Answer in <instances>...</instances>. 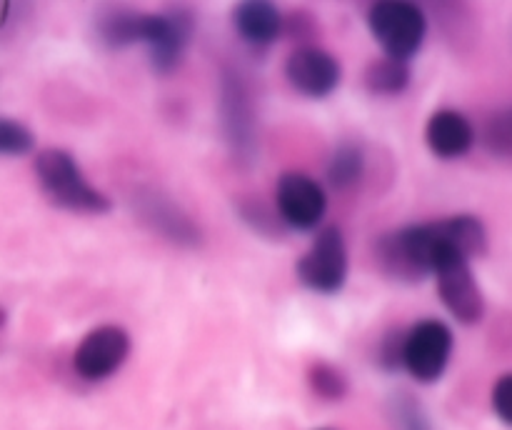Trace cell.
Returning <instances> with one entry per match:
<instances>
[{
    "mask_svg": "<svg viewBox=\"0 0 512 430\" xmlns=\"http://www.w3.org/2000/svg\"><path fill=\"white\" fill-rule=\"evenodd\" d=\"M128 205L138 223L163 238L165 243L175 245V248H200L203 245V230L168 190L150 183H138L130 193Z\"/></svg>",
    "mask_w": 512,
    "mask_h": 430,
    "instance_id": "cell-3",
    "label": "cell"
},
{
    "mask_svg": "<svg viewBox=\"0 0 512 430\" xmlns=\"http://www.w3.org/2000/svg\"><path fill=\"white\" fill-rule=\"evenodd\" d=\"M318 430H330V428H318Z\"/></svg>",
    "mask_w": 512,
    "mask_h": 430,
    "instance_id": "cell-25",
    "label": "cell"
},
{
    "mask_svg": "<svg viewBox=\"0 0 512 430\" xmlns=\"http://www.w3.org/2000/svg\"><path fill=\"white\" fill-rule=\"evenodd\" d=\"M480 143L493 158L512 160V103L495 108L480 125Z\"/></svg>",
    "mask_w": 512,
    "mask_h": 430,
    "instance_id": "cell-18",
    "label": "cell"
},
{
    "mask_svg": "<svg viewBox=\"0 0 512 430\" xmlns=\"http://www.w3.org/2000/svg\"><path fill=\"white\" fill-rule=\"evenodd\" d=\"M435 285L448 313L458 323L475 325L485 315V295L468 258L458 253L445 255L435 268Z\"/></svg>",
    "mask_w": 512,
    "mask_h": 430,
    "instance_id": "cell-8",
    "label": "cell"
},
{
    "mask_svg": "<svg viewBox=\"0 0 512 430\" xmlns=\"http://www.w3.org/2000/svg\"><path fill=\"white\" fill-rule=\"evenodd\" d=\"M285 78L295 93L320 100L335 93V88L343 80V68H340V60L320 45H305V48H295L288 55Z\"/></svg>",
    "mask_w": 512,
    "mask_h": 430,
    "instance_id": "cell-11",
    "label": "cell"
},
{
    "mask_svg": "<svg viewBox=\"0 0 512 430\" xmlns=\"http://www.w3.org/2000/svg\"><path fill=\"white\" fill-rule=\"evenodd\" d=\"M453 348L455 335L448 323L438 318L418 320L405 338V370L418 383H435L448 370Z\"/></svg>",
    "mask_w": 512,
    "mask_h": 430,
    "instance_id": "cell-7",
    "label": "cell"
},
{
    "mask_svg": "<svg viewBox=\"0 0 512 430\" xmlns=\"http://www.w3.org/2000/svg\"><path fill=\"white\" fill-rule=\"evenodd\" d=\"M490 403H493L495 415L512 428V373L500 375V378L495 380L493 393H490Z\"/></svg>",
    "mask_w": 512,
    "mask_h": 430,
    "instance_id": "cell-24",
    "label": "cell"
},
{
    "mask_svg": "<svg viewBox=\"0 0 512 430\" xmlns=\"http://www.w3.org/2000/svg\"><path fill=\"white\" fill-rule=\"evenodd\" d=\"M410 80H413V70H410L408 60L390 58V55L370 60L363 73L365 90L378 98H393V95L405 93Z\"/></svg>",
    "mask_w": 512,
    "mask_h": 430,
    "instance_id": "cell-16",
    "label": "cell"
},
{
    "mask_svg": "<svg viewBox=\"0 0 512 430\" xmlns=\"http://www.w3.org/2000/svg\"><path fill=\"white\" fill-rule=\"evenodd\" d=\"M238 215L248 228H253L263 238H283L288 233V225L280 218L278 208H268L265 200L253 198V195H243L238 200Z\"/></svg>",
    "mask_w": 512,
    "mask_h": 430,
    "instance_id": "cell-20",
    "label": "cell"
},
{
    "mask_svg": "<svg viewBox=\"0 0 512 430\" xmlns=\"http://www.w3.org/2000/svg\"><path fill=\"white\" fill-rule=\"evenodd\" d=\"M368 28L385 55L410 60L423 48L428 35V15L415 3L380 0L368 8Z\"/></svg>",
    "mask_w": 512,
    "mask_h": 430,
    "instance_id": "cell-4",
    "label": "cell"
},
{
    "mask_svg": "<svg viewBox=\"0 0 512 430\" xmlns=\"http://www.w3.org/2000/svg\"><path fill=\"white\" fill-rule=\"evenodd\" d=\"M405 338L408 330L403 328H388L380 335L378 345H375V365L385 373H398L405 370Z\"/></svg>",
    "mask_w": 512,
    "mask_h": 430,
    "instance_id": "cell-21",
    "label": "cell"
},
{
    "mask_svg": "<svg viewBox=\"0 0 512 430\" xmlns=\"http://www.w3.org/2000/svg\"><path fill=\"white\" fill-rule=\"evenodd\" d=\"M218 118L230 158L240 168H250L260 153L258 105H255L250 78L233 63H225L220 68Z\"/></svg>",
    "mask_w": 512,
    "mask_h": 430,
    "instance_id": "cell-1",
    "label": "cell"
},
{
    "mask_svg": "<svg viewBox=\"0 0 512 430\" xmlns=\"http://www.w3.org/2000/svg\"><path fill=\"white\" fill-rule=\"evenodd\" d=\"M195 35V13L188 5H168L150 13L145 50H148L150 68L158 75H170L180 68L190 40Z\"/></svg>",
    "mask_w": 512,
    "mask_h": 430,
    "instance_id": "cell-6",
    "label": "cell"
},
{
    "mask_svg": "<svg viewBox=\"0 0 512 430\" xmlns=\"http://www.w3.org/2000/svg\"><path fill=\"white\" fill-rule=\"evenodd\" d=\"M350 270V255L345 235L338 225L318 230L310 248L295 263L300 285L320 295H335L345 288Z\"/></svg>",
    "mask_w": 512,
    "mask_h": 430,
    "instance_id": "cell-5",
    "label": "cell"
},
{
    "mask_svg": "<svg viewBox=\"0 0 512 430\" xmlns=\"http://www.w3.org/2000/svg\"><path fill=\"white\" fill-rule=\"evenodd\" d=\"M475 140H478V133H475L468 115H463L460 110H435L428 118V125H425V143L433 150V155L443 160H455L468 155Z\"/></svg>",
    "mask_w": 512,
    "mask_h": 430,
    "instance_id": "cell-14",
    "label": "cell"
},
{
    "mask_svg": "<svg viewBox=\"0 0 512 430\" xmlns=\"http://www.w3.org/2000/svg\"><path fill=\"white\" fill-rule=\"evenodd\" d=\"M305 378H308V388L320 400H328V403H338L350 390V380L345 375V370L333 365L330 360H315V363H310Z\"/></svg>",
    "mask_w": 512,
    "mask_h": 430,
    "instance_id": "cell-19",
    "label": "cell"
},
{
    "mask_svg": "<svg viewBox=\"0 0 512 430\" xmlns=\"http://www.w3.org/2000/svg\"><path fill=\"white\" fill-rule=\"evenodd\" d=\"M365 168H368V158H365L363 145L358 140H343L330 153L328 165H325V178H328L330 188L348 193L363 183Z\"/></svg>",
    "mask_w": 512,
    "mask_h": 430,
    "instance_id": "cell-15",
    "label": "cell"
},
{
    "mask_svg": "<svg viewBox=\"0 0 512 430\" xmlns=\"http://www.w3.org/2000/svg\"><path fill=\"white\" fill-rule=\"evenodd\" d=\"M35 178L45 198L60 210L83 215L110 213L113 200L95 188L80 170L73 153L63 148H45L35 155Z\"/></svg>",
    "mask_w": 512,
    "mask_h": 430,
    "instance_id": "cell-2",
    "label": "cell"
},
{
    "mask_svg": "<svg viewBox=\"0 0 512 430\" xmlns=\"http://www.w3.org/2000/svg\"><path fill=\"white\" fill-rule=\"evenodd\" d=\"M283 35H288L295 43V48H305V45H313L315 35H318V20L308 10H293V13L285 15V28Z\"/></svg>",
    "mask_w": 512,
    "mask_h": 430,
    "instance_id": "cell-23",
    "label": "cell"
},
{
    "mask_svg": "<svg viewBox=\"0 0 512 430\" xmlns=\"http://www.w3.org/2000/svg\"><path fill=\"white\" fill-rule=\"evenodd\" d=\"M385 415H388L393 430H433V420H430L423 400L405 388L393 390L388 395Z\"/></svg>",
    "mask_w": 512,
    "mask_h": 430,
    "instance_id": "cell-17",
    "label": "cell"
},
{
    "mask_svg": "<svg viewBox=\"0 0 512 430\" xmlns=\"http://www.w3.org/2000/svg\"><path fill=\"white\" fill-rule=\"evenodd\" d=\"M128 330L120 325H98L80 338L73 350V370L88 383H100L123 368L130 355Z\"/></svg>",
    "mask_w": 512,
    "mask_h": 430,
    "instance_id": "cell-9",
    "label": "cell"
},
{
    "mask_svg": "<svg viewBox=\"0 0 512 430\" xmlns=\"http://www.w3.org/2000/svg\"><path fill=\"white\" fill-rule=\"evenodd\" d=\"M33 148H35L33 130H30L23 120L3 115V118H0V150H3V155L20 158V155H28Z\"/></svg>",
    "mask_w": 512,
    "mask_h": 430,
    "instance_id": "cell-22",
    "label": "cell"
},
{
    "mask_svg": "<svg viewBox=\"0 0 512 430\" xmlns=\"http://www.w3.org/2000/svg\"><path fill=\"white\" fill-rule=\"evenodd\" d=\"M233 28L250 50L265 53L283 35L285 15L273 3L245 0V3H238L233 8Z\"/></svg>",
    "mask_w": 512,
    "mask_h": 430,
    "instance_id": "cell-12",
    "label": "cell"
},
{
    "mask_svg": "<svg viewBox=\"0 0 512 430\" xmlns=\"http://www.w3.org/2000/svg\"><path fill=\"white\" fill-rule=\"evenodd\" d=\"M275 208H278L288 230L308 233V230L320 228V223H323L325 213H328V193L308 173L288 170L278 178Z\"/></svg>",
    "mask_w": 512,
    "mask_h": 430,
    "instance_id": "cell-10",
    "label": "cell"
},
{
    "mask_svg": "<svg viewBox=\"0 0 512 430\" xmlns=\"http://www.w3.org/2000/svg\"><path fill=\"white\" fill-rule=\"evenodd\" d=\"M148 20L150 13H145V10L125 8V5H105L95 13V40L105 50L133 48V45L145 43Z\"/></svg>",
    "mask_w": 512,
    "mask_h": 430,
    "instance_id": "cell-13",
    "label": "cell"
}]
</instances>
